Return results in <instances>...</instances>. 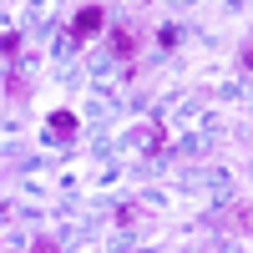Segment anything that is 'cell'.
<instances>
[{
    "label": "cell",
    "instance_id": "cell-1",
    "mask_svg": "<svg viewBox=\"0 0 253 253\" xmlns=\"http://www.w3.org/2000/svg\"><path fill=\"white\" fill-rule=\"evenodd\" d=\"M107 46H112L117 61H137V51H142V31H137V26H112V31H107Z\"/></svg>",
    "mask_w": 253,
    "mask_h": 253
},
{
    "label": "cell",
    "instance_id": "cell-2",
    "mask_svg": "<svg viewBox=\"0 0 253 253\" xmlns=\"http://www.w3.org/2000/svg\"><path fill=\"white\" fill-rule=\"evenodd\" d=\"M107 31V10L101 5H81L76 15H71V36L76 41H91V36H101Z\"/></svg>",
    "mask_w": 253,
    "mask_h": 253
},
{
    "label": "cell",
    "instance_id": "cell-3",
    "mask_svg": "<svg viewBox=\"0 0 253 253\" xmlns=\"http://www.w3.org/2000/svg\"><path fill=\"white\" fill-rule=\"evenodd\" d=\"M218 228H228V233H248V203H233V208L218 218Z\"/></svg>",
    "mask_w": 253,
    "mask_h": 253
},
{
    "label": "cell",
    "instance_id": "cell-4",
    "mask_svg": "<svg viewBox=\"0 0 253 253\" xmlns=\"http://www.w3.org/2000/svg\"><path fill=\"white\" fill-rule=\"evenodd\" d=\"M46 126H51L56 137H76V117H71V112H51V122H46Z\"/></svg>",
    "mask_w": 253,
    "mask_h": 253
},
{
    "label": "cell",
    "instance_id": "cell-5",
    "mask_svg": "<svg viewBox=\"0 0 253 253\" xmlns=\"http://www.w3.org/2000/svg\"><path fill=\"white\" fill-rule=\"evenodd\" d=\"M5 91H10L15 101H26V96H31V81L20 76V71H10V76H5Z\"/></svg>",
    "mask_w": 253,
    "mask_h": 253
},
{
    "label": "cell",
    "instance_id": "cell-6",
    "mask_svg": "<svg viewBox=\"0 0 253 253\" xmlns=\"http://www.w3.org/2000/svg\"><path fill=\"white\" fill-rule=\"evenodd\" d=\"M162 142H167V137H162V126L152 122V132H147V147H142V152H152V157H157V152H162Z\"/></svg>",
    "mask_w": 253,
    "mask_h": 253
},
{
    "label": "cell",
    "instance_id": "cell-7",
    "mask_svg": "<svg viewBox=\"0 0 253 253\" xmlns=\"http://www.w3.org/2000/svg\"><path fill=\"white\" fill-rule=\"evenodd\" d=\"M0 51L15 56V51H20V31H5V36H0Z\"/></svg>",
    "mask_w": 253,
    "mask_h": 253
},
{
    "label": "cell",
    "instance_id": "cell-8",
    "mask_svg": "<svg viewBox=\"0 0 253 253\" xmlns=\"http://www.w3.org/2000/svg\"><path fill=\"white\" fill-rule=\"evenodd\" d=\"M31 253H61V243H56V238H36V248H31Z\"/></svg>",
    "mask_w": 253,
    "mask_h": 253
}]
</instances>
